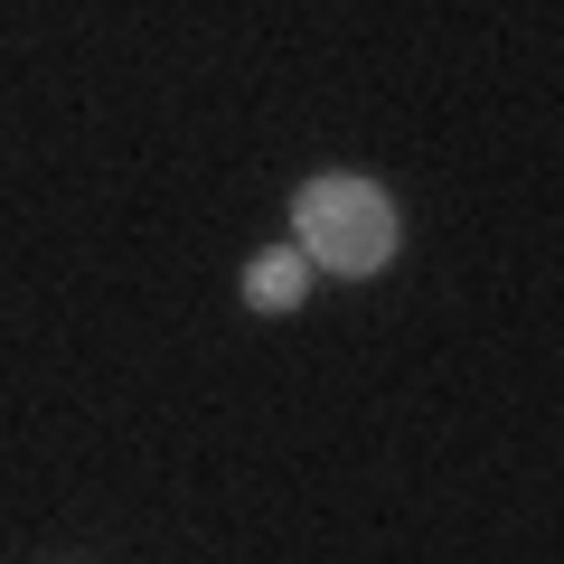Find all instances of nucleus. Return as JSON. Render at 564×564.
Wrapping results in <instances>:
<instances>
[{
	"label": "nucleus",
	"mask_w": 564,
	"mask_h": 564,
	"mask_svg": "<svg viewBox=\"0 0 564 564\" xmlns=\"http://www.w3.org/2000/svg\"><path fill=\"white\" fill-rule=\"evenodd\" d=\"M395 254V207L367 180H311L302 188V263L329 273H377Z\"/></svg>",
	"instance_id": "1"
},
{
	"label": "nucleus",
	"mask_w": 564,
	"mask_h": 564,
	"mask_svg": "<svg viewBox=\"0 0 564 564\" xmlns=\"http://www.w3.org/2000/svg\"><path fill=\"white\" fill-rule=\"evenodd\" d=\"M302 282H311L302 254H263L254 273H245V302H254V311H292V302H302Z\"/></svg>",
	"instance_id": "2"
}]
</instances>
